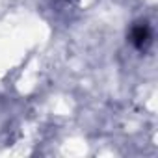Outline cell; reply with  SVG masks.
I'll return each mask as SVG.
<instances>
[{"label": "cell", "mask_w": 158, "mask_h": 158, "mask_svg": "<svg viewBox=\"0 0 158 158\" xmlns=\"http://www.w3.org/2000/svg\"><path fill=\"white\" fill-rule=\"evenodd\" d=\"M152 39V32H151V26L147 23H139L132 28L130 32V41L138 47V48H145Z\"/></svg>", "instance_id": "obj_1"}]
</instances>
